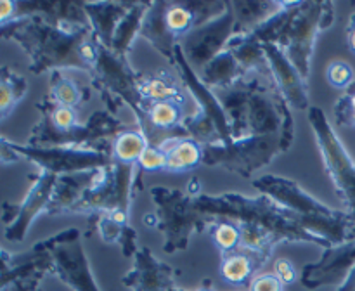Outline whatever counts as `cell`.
I'll return each instance as SVG.
<instances>
[{"label": "cell", "instance_id": "obj_12", "mask_svg": "<svg viewBox=\"0 0 355 291\" xmlns=\"http://www.w3.org/2000/svg\"><path fill=\"white\" fill-rule=\"evenodd\" d=\"M52 270L64 284L75 291H99L80 238L61 242L52 249Z\"/></svg>", "mask_w": 355, "mask_h": 291}, {"label": "cell", "instance_id": "obj_5", "mask_svg": "<svg viewBox=\"0 0 355 291\" xmlns=\"http://www.w3.org/2000/svg\"><path fill=\"white\" fill-rule=\"evenodd\" d=\"M151 196L158 208L155 215V227L165 234V249L170 253L184 249L191 236L203 231L208 220L194 206L196 197L189 193H180L162 186L153 187Z\"/></svg>", "mask_w": 355, "mask_h": 291}, {"label": "cell", "instance_id": "obj_28", "mask_svg": "<svg viewBox=\"0 0 355 291\" xmlns=\"http://www.w3.org/2000/svg\"><path fill=\"white\" fill-rule=\"evenodd\" d=\"M326 80L331 87L340 90H349L355 82V73L352 66L345 61H333L326 69Z\"/></svg>", "mask_w": 355, "mask_h": 291}, {"label": "cell", "instance_id": "obj_20", "mask_svg": "<svg viewBox=\"0 0 355 291\" xmlns=\"http://www.w3.org/2000/svg\"><path fill=\"white\" fill-rule=\"evenodd\" d=\"M148 146L149 142L144 132L123 130L114 137L113 146H111V156H113V161L116 163L137 165Z\"/></svg>", "mask_w": 355, "mask_h": 291}, {"label": "cell", "instance_id": "obj_18", "mask_svg": "<svg viewBox=\"0 0 355 291\" xmlns=\"http://www.w3.org/2000/svg\"><path fill=\"white\" fill-rule=\"evenodd\" d=\"M232 12L236 17L238 33H253L266 21H269L274 14L279 12L283 2H255V0H236L231 2Z\"/></svg>", "mask_w": 355, "mask_h": 291}, {"label": "cell", "instance_id": "obj_26", "mask_svg": "<svg viewBox=\"0 0 355 291\" xmlns=\"http://www.w3.org/2000/svg\"><path fill=\"white\" fill-rule=\"evenodd\" d=\"M51 100L55 106L76 107L83 100V89L68 76L55 73L51 85Z\"/></svg>", "mask_w": 355, "mask_h": 291}, {"label": "cell", "instance_id": "obj_24", "mask_svg": "<svg viewBox=\"0 0 355 291\" xmlns=\"http://www.w3.org/2000/svg\"><path fill=\"white\" fill-rule=\"evenodd\" d=\"M165 23H166V28H168V31L172 33V37L175 38L177 42L182 40V38L186 37V35H189L194 28L200 26L196 12H194L191 2L189 3L166 2Z\"/></svg>", "mask_w": 355, "mask_h": 291}, {"label": "cell", "instance_id": "obj_31", "mask_svg": "<svg viewBox=\"0 0 355 291\" xmlns=\"http://www.w3.org/2000/svg\"><path fill=\"white\" fill-rule=\"evenodd\" d=\"M250 291H284V284L274 274H259L250 283Z\"/></svg>", "mask_w": 355, "mask_h": 291}, {"label": "cell", "instance_id": "obj_32", "mask_svg": "<svg viewBox=\"0 0 355 291\" xmlns=\"http://www.w3.org/2000/svg\"><path fill=\"white\" fill-rule=\"evenodd\" d=\"M272 274L284 284H293L297 281V269H295L293 263L288 258H277L276 262L272 263Z\"/></svg>", "mask_w": 355, "mask_h": 291}, {"label": "cell", "instance_id": "obj_3", "mask_svg": "<svg viewBox=\"0 0 355 291\" xmlns=\"http://www.w3.org/2000/svg\"><path fill=\"white\" fill-rule=\"evenodd\" d=\"M3 37L16 38L24 51L31 55V71L42 73L49 69L76 68L87 69L82 47L94 35L92 31L69 35L59 30L52 21L40 14L12 21L2 28Z\"/></svg>", "mask_w": 355, "mask_h": 291}, {"label": "cell", "instance_id": "obj_29", "mask_svg": "<svg viewBox=\"0 0 355 291\" xmlns=\"http://www.w3.org/2000/svg\"><path fill=\"white\" fill-rule=\"evenodd\" d=\"M139 170L149 173L162 172V170H166V155L158 148V146L149 144L146 148V151L142 152L141 159L137 163Z\"/></svg>", "mask_w": 355, "mask_h": 291}, {"label": "cell", "instance_id": "obj_23", "mask_svg": "<svg viewBox=\"0 0 355 291\" xmlns=\"http://www.w3.org/2000/svg\"><path fill=\"white\" fill-rule=\"evenodd\" d=\"M182 106L179 103H172V100H165V103H151L146 109V127H151L153 130H175L182 125ZM186 132V130H184Z\"/></svg>", "mask_w": 355, "mask_h": 291}, {"label": "cell", "instance_id": "obj_6", "mask_svg": "<svg viewBox=\"0 0 355 291\" xmlns=\"http://www.w3.org/2000/svg\"><path fill=\"white\" fill-rule=\"evenodd\" d=\"M309 121L314 130L322 161L326 165V172H328L335 189L342 196L347 213L354 218L352 239H355V163L347 149L343 148L342 141L333 130L328 116L321 107H309Z\"/></svg>", "mask_w": 355, "mask_h": 291}, {"label": "cell", "instance_id": "obj_19", "mask_svg": "<svg viewBox=\"0 0 355 291\" xmlns=\"http://www.w3.org/2000/svg\"><path fill=\"white\" fill-rule=\"evenodd\" d=\"M149 6L151 3H132L130 10L127 12V16L120 21L116 31H114V37L111 40V51L114 54L125 58L127 51L130 48V45L134 44L135 37L141 35V26L142 21H144L146 12H148Z\"/></svg>", "mask_w": 355, "mask_h": 291}, {"label": "cell", "instance_id": "obj_9", "mask_svg": "<svg viewBox=\"0 0 355 291\" xmlns=\"http://www.w3.org/2000/svg\"><path fill=\"white\" fill-rule=\"evenodd\" d=\"M238 35L236 17L231 2H227L224 12L207 23L194 28L180 40V48L193 68L201 69L229 47L232 38Z\"/></svg>", "mask_w": 355, "mask_h": 291}, {"label": "cell", "instance_id": "obj_35", "mask_svg": "<svg viewBox=\"0 0 355 291\" xmlns=\"http://www.w3.org/2000/svg\"><path fill=\"white\" fill-rule=\"evenodd\" d=\"M196 291H215V290L210 286V284H207V286H201L200 290H196Z\"/></svg>", "mask_w": 355, "mask_h": 291}, {"label": "cell", "instance_id": "obj_22", "mask_svg": "<svg viewBox=\"0 0 355 291\" xmlns=\"http://www.w3.org/2000/svg\"><path fill=\"white\" fill-rule=\"evenodd\" d=\"M257 267H259V260L253 255L246 252H234L224 258L220 265V274L224 281L234 286H243L248 281L253 279Z\"/></svg>", "mask_w": 355, "mask_h": 291}, {"label": "cell", "instance_id": "obj_25", "mask_svg": "<svg viewBox=\"0 0 355 291\" xmlns=\"http://www.w3.org/2000/svg\"><path fill=\"white\" fill-rule=\"evenodd\" d=\"M26 92L28 83L24 76L12 71V69L3 68L2 80H0V109H2V118L9 116L10 111L23 99Z\"/></svg>", "mask_w": 355, "mask_h": 291}, {"label": "cell", "instance_id": "obj_16", "mask_svg": "<svg viewBox=\"0 0 355 291\" xmlns=\"http://www.w3.org/2000/svg\"><path fill=\"white\" fill-rule=\"evenodd\" d=\"M156 146L166 155V172L184 173L203 163V146L191 137L172 135Z\"/></svg>", "mask_w": 355, "mask_h": 291}, {"label": "cell", "instance_id": "obj_33", "mask_svg": "<svg viewBox=\"0 0 355 291\" xmlns=\"http://www.w3.org/2000/svg\"><path fill=\"white\" fill-rule=\"evenodd\" d=\"M338 291H355V265L350 269L343 283L338 286Z\"/></svg>", "mask_w": 355, "mask_h": 291}, {"label": "cell", "instance_id": "obj_17", "mask_svg": "<svg viewBox=\"0 0 355 291\" xmlns=\"http://www.w3.org/2000/svg\"><path fill=\"white\" fill-rule=\"evenodd\" d=\"M165 6L166 2H153L146 12L141 26V37L148 38L165 58L173 62L175 59V47L179 42L172 37L165 23Z\"/></svg>", "mask_w": 355, "mask_h": 291}, {"label": "cell", "instance_id": "obj_27", "mask_svg": "<svg viewBox=\"0 0 355 291\" xmlns=\"http://www.w3.org/2000/svg\"><path fill=\"white\" fill-rule=\"evenodd\" d=\"M211 238H214L215 245L229 255L236 248H241V229L236 222L227 220V218H222L220 222L214 225Z\"/></svg>", "mask_w": 355, "mask_h": 291}, {"label": "cell", "instance_id": "obj_8", "mask_svg": "<svg viewBox=\"0 0 355 291\" xmlns=\"http://www.w3.org/2000/svg\"><path fill=\"white\" fill-rule=\"evenodd\" d=\"M19 158H28L37 163L42 172L54 175L94 172L106 168L113 163V156L89 148H69V146H21L3 141Z\"/></svg>", "mask_w": 355, "mask_h": 291}, {"label": "cell", "instance_id": "obj_30", "mask_svg": "<svg viewBox=\"0 0 355 291\" xmlns=\"http://www.w3.org/2000/svg\"><path fill=\"white\" fill-rule=\"evenodd\" d=\"M336 121L342 125H355V89L347 90L335 104Z\"/></svg>", "mask_w": 355, "mask_h": 291}, {"label": "cell", "instance_id": "obj_1", "mask_svg": "<svg viewBox=\"0 0 355 291\" xmlns=\"http://www.w3.org/2000/svg\"><path fill=\"white\" fill-rule=\"evenodd\" d=\"M194 206L207 218L220 217L236 222L238 225H253V227L263 229L276 236L279 242H312L324 252L331 248L324 239L305 231L290 211L284 210L266 194L257 197H248L236 193L220 194V196L200 194L194 200Z\"/></svg>", "mask_w": 355, "mask_h": 291}, {"label": "cell", "instance_id": "obj_15", "mask_svg": "<svg viewBox=\"0 0 355 291\" xmlns=\"http://www.w3.org/2000/svg\"><path fill=\"white\" fill-rule=\"evenodd\" d=\"M130 7L132 3L120 2L83 3V10H85L87 17H89V23L92 26L94 35L107 48L111 47V40H113L118 24L127 16Z\"/></svg>", "mask_w": 355, "mask_h": 291}, {"label": "cell", "instance_id": "obj_14", "mask_svg": "<svg viewBox=\"0 0 355 291\" xmlns=\"http://www.w3.org/2000/svg\"><path fill=\"white\" fill-rule=\"evenodd\" d=\"M121 283L132 291H177L173 286V269L159 262L148 248H141L134 256V267Z\"/></svg>", "mask_w": 355, "mask_h": 291}, {"label": "cell", "instance_id": "obj_21", "mask_svg": "<svg viewBox=\"0 0 355 291\" xmlns=\"http://www.w3.org/2000/svg\"><path fill=\"white\" fill-rule=\"evenodd\" d=\"M139 94H141L142 100H149V103H165V100H172V103H182V90L168 76H148V78L139 80Z\"/></svg>", "mask_w": 355, "mask_h": 291}, {"label": "cell", "instance_id": "obj_13", "mask_svg": "<svg viewBox=\"0 0 355 291\" xmlns=\"http://www.w3.org/2000/svg\"><path fill=\"white\" fill-rule=\"evenodd\" d=\"M354 265L355 239H350L343 245L326 249L318 263L305 265L302 270V284L311 290L326 286V284H342Z\"/></svg>", "mask_w": 355, "mask_h": 291}, {"label": "cell", "instance_id": "obj_7", "mask_svg": "<svg viewBox=\"0 0 355 291\" xmlns=\"http://www.w3.org/2000/svg\"><path fill=\"white\" fill-rule=\"evenodd\" d=\"M279 135H252L225 146L222 142L203 146V163L208 166L222 165L231 172L250 177L279 155Z\"/></svg>", "mask_w": 355, "mask_h": 291}, {"label": "cell", "instance_id": "obj_36", "mask_svg": "<svg viewBox=\"0 0 355 291\" xmlns=\"http://www.w3.org/2000/svg\"><path fill=\"white\" fill-rule=\"evenodd\" d=\"M352 89H355V82H354V85H352V87H350V89H349V90H352Z\"/></svg>", "mask_w": 355, "mask_h": 291}, {"label": "cell", "instance_id": "obj_2", "mask_svg": "<svg viewBox=\"0 0 355 291\" xmlns=\"http://www.w3.org/2000/svg\"><path fill=\"white\" fill-rule=\"evenodd\" d=\"M253 187L290 211L305 231L324 239L331 248L352 239L354 218L347 211L333 210L328 204L315 200L293 180L263 175L253 180Z\"/></svg>", "mask_w": 355, "mask_h": 291}, {"label": "cell", "instance_id": "obj_34", "mask_svg": "<svg viewBox=\"0 0 355 291\" xmlns=\"http://www.w3.org/2000/svg\"><path fill=\"white\" fill-rule=\"evenodd\" d=\"M347 44H349L350 51L355 54V12L350 16L349 28H347Z\"/></svg>", "mask_w": 355, "mask_h": 291}, {"label": "cell", "instance_id": "obj_11", "mask_svg": "<svg viewBox=\"0 0 355 291\" xmlns=\"http://www.w3.org/2000/svg\"><path fill=\"white\" fill-rule=\"evenodd\" d=\"M55 180H58V175L49 172H42L40 170L38 177L35 179L33 186L28 191L26 197H24L23 203L14 210L12 220L7 225L6 238L9 239V241H23L28 229H30L31 222L38 217V213H42L44 210H49L52 196H54Z\"/></svg>", "mask_w": 355, "mask_h": 291}, {"label": "cell", "instance_id": "obj_4", "mask_svg": "<svg viewBox=\"0 0 355 291\" xmlns=\"http://www.w3.org/2000/svg\"><path fill=\"white\" fill-rule=\"evenodd\" d=\"M335 21V7L329 2H302L291 16L290 23L276 40L291 64L305 80L311 75L312 54L322 30H328Z\"/></svg>", "mask_w": 355, "mask_h": 291}, {"label": "cell", "instance_id": "obj_10", "mask_svg": "<svg viewBox=\"0 0 355 291\" xmlns=\"http://www.w3.org/2000/svg\"><path fill=\"white\" fill-rule=\"evenodd\" d=\"M262 44L267 66H269L270 80L279 90L281 96L286 99L290 106L297 107V109H309L311 106H309V90L307 83H305L307 80L291 64L283 48L277 47L276 44H270V42H262Z\"/></svg>", "mask_w": 355, "mask_h": 291}]
</instances>
